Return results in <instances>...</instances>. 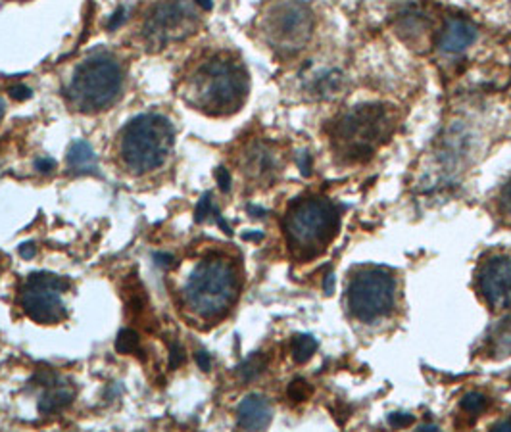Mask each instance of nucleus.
<instances>
[{
	"instance_id": "obj_32",
	"label": "nucleus",
	"mask_w": 511,
	"mask_h": 432,
	"mask_svg": "<svg viewBox=\"0 0 511 432\" xmlns=\"http://www.w3.org/2000/svg\"><path fill=\"white\" fill-rule=\"evenodd\" d=\"M20 256H22V258H25V260L33 258V256H35V246H33L31 242L22 244V246H20Z\"/></svg>"
},
{
	"instance_id": "obj_16",
	"label": "nucleus",
	"mask_w": 511,
	"mask_h": 432,
	"mask_svg": "<svg viewBox=\"0 0 511 432\" xmlns=\"http://www.w3.org/2000/svg\"><path fill=\"white\" fill-rule=\"evenodd\" d=\"M275 168V162L270 151L263 146H252L249 156H246V172L254 177H263L271 173Z\"/></svg>"
},
{
	"instance_id": "obj_7",
	"label": "nucleus",
	"mask_w": 511,
	"mask_h": 432,
	"mask_svg": "<svg viewBox=\"0 0 511 432\" xmlns=\"http://www.w3.org/2000/svg\"><path fill=\"white\" fill-rule=\"evenodd\" d=\"M313 14L302 0L275 3L263 18V33L271 48L281 54L302 51L311 37Z\"/></svg>"
},
{
	"instance_id": "obj_30",
	"label": "nucleus",
	"mask_w": 511,
	"mask_h": 432,
	"mask_svg": "<svg viewBox=\"0 0 511 432\" xmlns=\"http://www.w3.org/2000/svg\"><path fill=\"white\" fill-rule=\"evenodd\" d=\"M123 22H125V10L120 8L118 12H115V14L112 15V20L108 22V29H118Z\"/></svg>"
},
{
	"instance_id": "obj_37",
	"label": "nucleus",
	"mask_w": 511,
	"mask_h": 432,
	"mask_svg": "<svg viewBox=\"0 0 511 432\" xmlns=\"http://www.w3.org/2000/svg\"><path fill=\"white\" fill-rule=\"evenodd\" d=\"M494 430H511V419H506V421L498 423L496 427H494Z\"/></svg>"
},
{
	"instance_id": "obj_4",
	"label": "nucleus",
	"mask_w": 511,
	"mask_h": 432,
	"mask_svg": "<svg viewBox=\"0 0 511 432\" xmlns=\"http://www.w3.org/2000/svg\"><path fill=\"white\" fill-rule=\"evenodd\" d=\"M392 127V118L385 106H356L333 125V146L346 162H366L390 137Z\"/></svg>"
},
{
	"instance_id": "obj_21",
	"label": "nucleus",
	"mask_w": 511,
	"mask_h": 432,
	"mask_svg": "<svg viewBox=\"0 0 511 432\" xmlns=\"http://www.w3.org/2000/svg\"><path fill=\"white\" fill-rule=\"evenodd\" d=\"M488 407V398L483 396V394H477V392H471L467 394L464 400H461V409H464L466 413L469 415H477V413H481Z\"/></svg>"
},
{
	"instance_id": "obj_8",
	"label": "nucleus",
	"mask_w": 511,
	"mask_h": 432,
	"mask_svg": "<svg viewBox=\"0 0 511 432\" xmlns=\"http://www.w3.org/2000/svg\"><path fill=\"white\" fill-rule=\"evenodd\" d=\"M394 302V279L381 268L359 270L349 285V308L359 321L383 318Z\"/></svg>"
},
{
	"instance_id": "obj_11",
	"label": "nucleus",
	"mask_w": 511,
	"mask_h": 432,
	"mask_svg": "<svg viewBox=\"0 0 511 432\" xmlns=\"http://www.w3.org/2000/svg\"><path fill=\"white\" fill-rule=\"evenodd\" d=\"M479 290L492 309L511 306V260L507 256H490L481 263Z\"/></svg>"
},
{
	"instance_id": "obj_34",
	"label": "nucleus",
	"mask_w": 511,
	"mask_h": 432,
	"mask_svg": "<svg viewBox=\"0 0 511 432\" xmlns=\"http://www.w3.org/2000/svg\"><path fill=\"white\" fill-rule=\"evenodd\" d=\"M300 168H302L304 175H310V156L308 154L300 156Z\"/></svg>"
},
{
	"instance_id": "obj_14",
	"label": "nucleus",
	"mask_w": 511,
	"mask_h": 432,
	"mask_svg": "<svg viewBox=\"0 0 511 432\" xmlns=\"http://www.w3.org/2000/svg\"><path fill=\"white\" fill-rule=\"evenodd\" d=\"M477 39V29L471 22L461 18H450L440 33L438 46L444 53L457 54L464 53Z\"/></svg>"
},
{
	"instance_id": "obj_23",
	"label": "nucleus",
	"mask_w": 511,
	"mask_h": 432,
	"mask_svg": "<svg viewBox=\"0 0 511 432\" xmlns=\"http://www.w3.org/2000/svg\"><path fill=\"white\" fill-rule=\"evenodd\" d=\"M213 213V202H211V194L206 192L202 198H201V202L199 206H196V211H194V218L196 221H204L208 215Z\"/></svg>"
},
{
	"instance_id": "obj_33",
	"label": "nucleus",
	"mask_w": 511,
	"mask_h": 432,
	"mask_svg": "<svg viewBox=\"0 0 511 432\" xmlns=\"http://www.w3.org/2000/svg\"><path fill=\"white\" fill-rule=\"evenodd\" d=\"M154 258L158 260V263H160V265H163V268H170V265L173 263V258H172V256H168V254H156Z\"/></svg>"
},
{
	"instance_id": "obj_5",
	"label": "nucleus",
	"mask_w": 511,
	"mask_h": 432,
	"mask_svg": "<svg viewBox=\"0 0 511 432\" xmlns=\"http://www.w3.org/2000/svg\"><path fill=\"white\" fill-rule=\"evenodd\" d=\"M173 125L158 113L129 122L120 135V156L133 173H148L166 162L173 146Z\"/></svg>"
},
{
	"instance_id": "obj_17",
	"label": "nucleus",
	"mask_w": 511,
	"mask_h": 432,
	"mask_svg": "<svg viewBox=\"0 0 511 432\" xmlns=\"http://www.w3.org/2000/svg\"><path fill=\"white\" fill-rule=\"evenodd\" d=\"M318 350V342L310 335H299L292 339V358L296 363H306Z\"/></svg>"
},
{
	"instance_id": "obj_15",
	"label": "nucleus",
	"mask_w": 511,
	"mask_h": 432,
	"mask_svg": "<svg viewBox=\"0 0 511 432\" xmlns=\"http://www.w3.org/2000/svg\"><path fill=\"white\" fill-rule=\"evenodd\" d=\"M70 170L77 175L94 173L96 172V156L93 146L85 141H75L68 152Z\"/></svg>"
},
{
	"instance_id": "obj_31",
	"label": "nucleus",
	"mask_w": 511,
	"mask_h": 432,
	"mask_svg": "<svg viewBox=\"0 0 511 432\" xmlns=\"http://www.w3.org/2000/svg\"><path fill=\"white\" fill-rule=\"evenodd\" d=\"M196 363H199V368L202 371H210L211 368V358L206 352H196Z\"/></svg>"
},
{
	"instance_id": "obj_29",
	"label": "nucleus",
	"mask_w": 511,
	"mask_h": 432,
	"mask_svg": "<svg viewBox=\"0 0 511 432\" xmlns=\"http://www.w3.org/2000/svg\"><path fill=\"white\" fill-rule=\"evenodd\" d=\"M35 168L43 173H48V172H53L56 168V162L53 158H39L35 162Z\"/></svg>"
},
{
	"instance_id": "obj_27",
	"label": "nucleus",
	"mask_w": 511,
	"mask_h": 432,
	"mask_svg": "<svg viewBox=\"0 0 511 432\" xmlns=\"http://www.w3.org/2000/svg\"><path fill=\"white\" fill-rule=\"evenodd\" d=\"M10 96L14 98V101H27V98H31V89L25 87V85H14L10 89Z\"/></svg>"
},
{
	"instance_id": "obj_25",
	"label": "nucleus",
	"mask_w": 511,
	"mask_h": 432,
	"mask_svg": "<svg viewBox=\"0 0 511 432\" xmlns=\"http://www.w3.org/2000/svg\"><path fill=\"white\" fill-rule=\"evenodd\" d=\"M500 206H502V213L507 218V221L511 223V182L504 189L502 198H500Z\"/></svg>"
},
{
	"instance_id": "obj_1",
	"label": "nucleus",
	"mask_w": 511,
	"mask_h": 432,
	"mask_svg": "<svg viewBox=\"0 0 511 432\" xmlns=\"http://www.w3.org/2000/svg\"><path fill=\"white\" fill-rule=\"evenodd\" d=\"M183 94L196 110L210 115H229L244 104L249 75L239 62L216 56L199 65L187 81Z\"/></svg>"
},
{
	"instance_id": "obj_6",
	"label": "nucleus",
	"mask_w": 511,
	"mask_h": 432,
	"mask_svg": "<svg viewBox=\"0 0 511 432\" xmlns=\"http://www.w3.org/2000/svg\"><path fill=\"white\" fill-rule=\"evenodd\" d=\"M122 91V68L110 56H94L79 65L65 96L70 104L84 112H101L115 103Z\"/></svg>"
},
{
	"instance_id": "obj_22",
	"label": "nucleus",
	"mask_w": 511,
	"mask_h": 432,
	"mask_svg": "<svg viewBox=\"0 0 511 432\" xmlns=\"http://www.w3.org/2000/svg\"><path fill=\"white\" fill-rule=\"evenodd\" d=\"M310 394H311V388H310L308 382L302 380V378L292 380V385L289 387V396L292 398L294 402H304V400H308Z\"/></svg>"
},
{
	"instance_id": "obj_3",
	"label": "nucleus",
	"mask_w": 511,
	"mask_h": 432,
	"mask_svg": "<svg viewBox=\"0 0 511 432\" xmlns=\"http://www.w3.org/2000/svg\"><path fill=\"white\" fill-rule=\"evenodd\" d=\"M239 296V275L233 263L223 258H208L191 273L183 298L185 306L202 319H220Z\"/></svg>"
},
{
	"instance_id": "obj_20",
	"label": "nucleus",
	"mask_w": 511,
	"mask_h": 432,
	"mask_svg": "<svg viewBox=\"0 0 511 432\" xmlns=\"http://www.w3.org/2000/svg\"><path fill=\"white\" fill-rule=\"evenodd\" d=\"M115 350L120 354H135L139 350V335L135 330L123 329L115 339Z\"/></svg>"
},
{
	"instance_id": "obj_36",
	"label": "nucleus",
	"mask_w": 511,
	"mask_h": 432,
	"mask_svg": "<svg viewBox=\"0 0 511 432\" xmlns=\"http://www.w3.org/2000/svg\"><path fill=\"white\" fill-rule=\"evenodd\" d=\"M194 5L199 6V8H202V10H206V12L211 10V6H213L211 0H194Z\"/></svg>"
},
{
	"instance_id": "obj_9",
	"label": "nucleus",
	"mask_w": 511,
	"mask_h": 432,
	"mask_svg": "<svg viewBox=\"0 0 511 432\" xmlns=\"http://www.w3.org/2000/svg\"><path fill=\"white\" fill-rule=\"evenodd\" d=\"M68 285L51 273H33L22 289L20 302L29 318L41 325H56L65 319L62 292Z\"/></svg>"
},
{
	"instance_id": "obj_2",
	"label": "nucleus",
	"mask_w": 511,
	"mask_h": 432,
	"mask_svg": "<svg viewBox=\"0 0 511 432\" xmlns=\"http://www.w3.org/2000/svg\"><path fill=\"white\" fill-rule=\"evenodd\" d=\"M290 250L299 260L319 256L339 231V210L327 198L310 196L296 201L285 215Z\"/></svg>"
},
{
	"instance_id": "obj_26",
	"label": "nucleus",
	"mask_w": 511,
	"mask_h": 432,
	"mask_svg": "<svg viewBox=\"0 0 511 432\" xmlns=\"http://www.w3.org/2000/svg\"><path fill=\"white\" fill-rule=\"evenodd\" d=\"M185 361V352H183V348H181L179 344H172V354H170V365H172V369L179 368L181 363Z\"/></svg>"
},
{
	"instance_id": "obj_24",
	"label": "nucleus",
	"mask_w": 511,
	"mask_h": 432,
	"mask_svg": "<svg viewBox=\"0 0 511 432\" xmlns=\"http://www.w3.org/2000/svg\"><path fill=\"white\" fill-rule=\"evenodd\" d=\"M414 415H408V413H392L390 417H388V423L390 427L394 428H404V427H409V425H414Z\"/></svg>"
},
{
	"instance_id": "obj_28",
	"label": "nucleus",
	"mask_w": 511,
	"mask_h": 432,
	"mask_svg": "<svg viewBox=\"0 0 511 432\" xmlns=\"http://www.w3.org/2000/svg\"><path fill=\"white\" fill-rule=\"evenodd\" d=\"M216 179H218V185H220V189H221L223 192H227V191L231 189V175H229V170L220 168V170L216 172Z\"/></svg>"
},
{
	"instance_id": "obj_18",
	"label": "nucleus",
	"mask_w": 511,
	"mask_h": 432,
	"mask_svg": "<svg viewBox=\"0 0 511 432\" xmlns=\"http://www.w3.org/2000/svg\"><path fill=\"white\" fill-rule=\"evenodd\" d=\"M266 365H268V359L263 354H256L252 358L246 359L241 368L237 369V375L241 380L244 382H249V380H254L258 375L263 373V369H266Z\"/></svg>"
},
{
	"instance_id": "obj_10",
	"label": "nucleus",
	"mask_w": 511,
	"mask_h": 432,
	"mask_svg": "<svg viewBox=\"0 0 511 432\" xmlns=\"http://www.w3.org/2000/svg\"><path fill=\"white\" fill-rule=\"evenodd\" d=\"M196 12L191 0H160L144 24L148 44L166 46L194 33Z\"/></svg>"
},
{
	"instance_id": "obj_35",
	"label": "nucleus",
	"mask_w": 511,
	"mask_h": 432,
	"mask_svg": "<svg viewBox=\"0 0 511 432\" xmlns=\"http://www.w3.org/2000/svg\"><path fill=\"white\" fill-rule=\"evenodd\" d=\"M325 290H327V294H333V290H335V277L333 275H329L325 279Z\"/></svg>"
},
{
	"instance_id": "obj_12",
	"label": "nucleus",
	"mask_w": 511,
	"mask_h": 432,
	"mask_svg": "<svg viewBox=\"0 0 511 432\" xmlns=\"http://www.w3.org/2000/svg\"><path fill=\"white\" fill-rule=\"evenodd\" d=\"M37 378L43 380V387H46V392L43 394L39 402V411L43 415H53L64 407H68L74 402V390L70 385H62V378H58L56 373H41Z\"/></svg>"
},
{
	"instance_id": "obj_19",
	"label": "nucleus",
	"mask_w": 511,
	"mask_h": 432,
	"mask_svg": "<svg viewBox=\"0 0 511 432\" xmlns=\"http://www.w3.org/2000/svg\"><path fill=\"white\" fill-rule=\"evenodd\" d=\"M492 344H494V352H498L502 356L511 354V318H507L504 323L498 325L496 330H494Z\"/></svg>"
},
{
	"instance_id": "obj_38",
	"label": "nucleus",
	"mask_w": 511,
	"mask_h": 432,
	"mask_svg": "<svg viewBox=\"0 0 511 432\" xmlns=\"http://www.w3.org/2000/svg\"><path fill=\"white\" fill-rule=\"evenodd\" d=\"M3 118H5V101L0 98V122H3Z\"/></svg>"
},
{
	"instance_id": "obj_13",
	"label": "nucleus",
	"mask_w": 511,
	"mask_h": 432,
	"mask_svg": "<svg viewBox=\"0 0 511 432\" xmlns=\"http://www.w3.org/2000/svg\"><path fill=\"white\" fill-rule=\"evenodd\" d=\"M239 427L244 430H263L271 423V406L263 396H246L237 409Z\"/></svg>"
}]
</instances>
